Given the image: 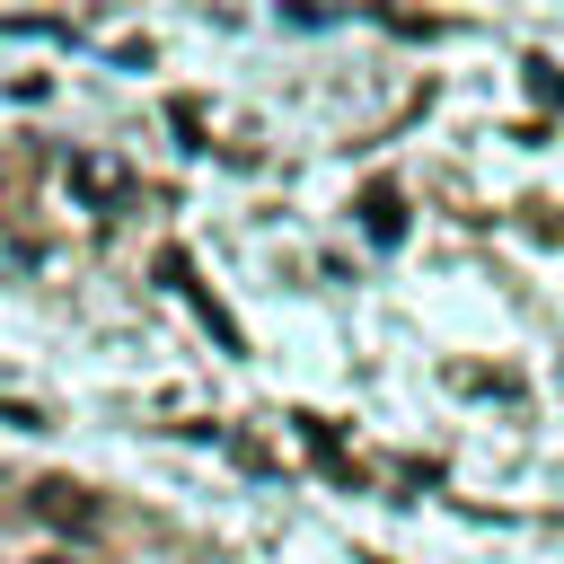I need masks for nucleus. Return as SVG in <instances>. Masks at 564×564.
Wrapping results in <instances>:
<instances>
[{
	"mask_svg": "<svg viewBox=\"0 0 564 564\" xmlns=\"http://www.w3.org/2000/svg\"><path fill=\"white\" fill-rule=\"evenodd\" d=\"M70 176H79L97 203H115V194H123V167H115V159H70Z\"/></svg>",
	"mask_w": 564,
	"mask_h": 564,
	"instance_id": "nucleus-3",
	"label": "nucleus"
},
{
	"mask_svg": "<svg viewBox=\"0 0 564 564\" xmlns=\"http://www.w3.org/2000/svg\"><path fill=\"white\" fill-rule=\"evenodd\" d=\"M26 502H35V520H44V529H70V538H88V529H97V494H88V485H70V476H44Z\"/></svg>",
	"mask_w": 564,
	"mask_h": 564,
	"instance_id": "nucleus-1",
	"label": "nucleus"
},
{
	"mask_svg": "<svg viewBox=\"0 0 564 564\" xmlns=\"http://www.w3.org/2000/svg\"><path fill=\"white\" fill-rule=\"evenodd\" d=\"M44 564H70V555H44Z\"/></svg>",
	"mask_w": 564,
	"mask_h": 564,
	"instance_id": "nucleus-4",
	"label": "nucleus"
},
{
	"mask_svg": "<svg viewBox=\"0 0 564 564\" xmlns=\"http://www.w3.org/2000/svg\"><path fill=\"white\" fill-rule=\"evenodd\" d=\"M361 220H370V238H405V203H397V185H370V194H361Z\"/></svg>",
	"mask_w": 564,
	"mask_h": 564,
	"instance_id": "nucleus-2",
	"label": "nucleus"
}]
</instances>
